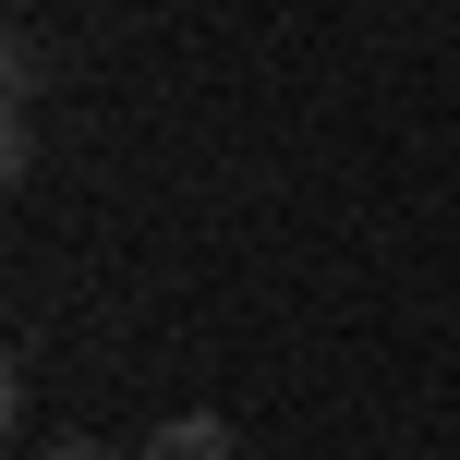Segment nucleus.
Wrapping results in <instances>:
<instances>
[{
  "instance_id": "nucleus-1",
  "label": "nucleus",
  "mask_w": 460,
  "mask_h": 460,
  "mask_svg": "<svg viewBox=\"0 0 460 460\" xmlns=\"http://www.w3.org/2000/svg\"><path fill=\"white\" fill-rule=\"evenodd\" d=\"M134 460H243V437H230L218 412H170V424H158V437H146Z\"/></svg>"
},
{
  "instance_id": "nucleus-2",
  "label": "nucleus",
  "mask_w": 460,
  "mask_h": 460,
  "mask_svg": "<svg viewBox=\"0 0 460 460\" xmlns=\"http://www.w3.org/2000/svg\"><path fill=\"white\" fill-rule=\"evenodd\" d=\"M0 61H13V73H0V85H13V110H24V97L49 85V49H37V37H13V49H0Z\"/></svg>"
},
{
  "instance_id": "nucleus-3",
  "label": "nucleus",
  "mask_w": 460,
  "mask_h": 460,
  "mask_svg": "<svg viewBox=\"0 0 460 460\" xmlns=\"http://www.w3.org/2000/svg\"><path fill=\"white\" fill-rule=\"evenodd\" d=\"M24 170H37V121L13 110V121H0V182H24Z\"/></svg>"
},
{
  "instance_id": "nucleus-4",
  "label": "nucleus",
  "mask_w": 460,
  "mask_h": 460,
  "mask_svg": "<svg viewBox=\"0 0 460 460\" xmlns=\"http://www.w3.org/2000/svg\"><path fill=\"white\" fill-rule=\"evenodd\" d=\"M37 460H121V448H110V437H49Z\"/></svg>"
}]
</instances>
